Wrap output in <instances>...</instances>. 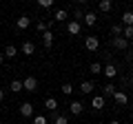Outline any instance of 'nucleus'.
<instances>
[{"label":"nucleus","instance_id":"obj_3","mask_svg":"<svg viewBox=\"0 0 133 124\" xmlns=\"http://www.w3.org/2000/svg\"><path fill=\"white\" fill-rule=\"evenodd\" d=\"M84 47L89 49V51L95 53L100 49V38H98V36H87V38H84Z\"/></svg>","mask_w":133,"mask_h":124},{"label":"nucleus","instance_id":"obj_10","mask_svg":"<svg viewBox=\"0 0 133 124\" xmlns=\"http://www.w3.org/2000/svg\"><path fill=\"white\" fill-rule=\"evenodd\" d=\"M20 115L22 118H33V104L31 102H22L20 104Z\"/></svg>","mask_w":133,"mask_h":124},{"label":"nucleus","instance_id":"obj_14","mask_svg":"<svg viewBox=\"0 0 133 124\" xmlns=\"http://www.w3.org/2000/svg\"><path fill=\"white\" fill-rule=\"evenodd\" d=\"M93 89H95L93 82H91V80H84V82L80 84V89H78V91H80V93H84V95H89V93H93Z\"/></svg>","mask_w":133,"mask_h":124},{"label":"nucleus","instance_id":"obj_16","mask_svg":"<svg viewBox=\"0 0 133 124\" xmlns=\"http://www.w3.org/2000/svg\"><path fill=\"white\" fill-rule=\"evenodd\" d=\"M91 106H93L95 111H102V109H104V98H102V95H93V100H91Z\"/></svg>","mask_w":133,"mask_h":124},{"label":"nucleus","instance_id":"obj_24","mask_svg":"<svg viewBox=\"0 0 133 124\" xmlns=\"http://www.w3.org/2000/svg\"><path fill=\"white\" fill-rule=\"evenodd\" d=\"M111 33H113V38H118V36H122V24H120V22L111 24Z\"/></svg>","mask_w":133,"mask_h":124},{"label":"nucleus","instance_id":"obj_35","mask_svg":"<svg viewBox=\"0 0 133 124\" xmlns=\"http://www.w3.org/2000/svg\"><path fill=\"white\" fill-rule=\"evenodd\" d=\"M109 124H120V122H118V120H111V122H109Z\"/></svg>","mask_w":133,"mask_h":124},{"label":"nucleus","instance_id":"obj_29","mask_svg":"<svg viewBox=\"0 0 133 124\" xmlns=\"http://www.w3.org/2000/svg\"><path fill=\"white\" fill-rule=\"evenodd\" d=\"M38 7H40V9H51L53 0H38Z\"/></svg>","mask_w":133,"mask_h":124},{"label":"nucleus","instance_id":"obj_34","mask_svg":"<svg viewBox=\"0 0 133 124\" xmlns=\"http://www.w3.org/2000/svg\"><path fill=\"white\" fill-rule=\"evenodd\" d=\"M129 84H133V73H131V78H129Z\"/></svg>","mask_w":133,"mask_h":124},{"label":"nucleus","instance_id":"obj_26","mask_svg":"<svg viewBox=\"0 0 133 124\" xmlns=\"http://www.w3.org/2000/svg\"><path fill=\"white\" fill-rule=\"evenodd\" d=\"M82 18H84V9L78 7V9L73 11V20H76V22H82Z\"/></svg>","mask_w":133,"mask_h":124},{"label":"nucleus","instance_id":"obj_33","mask_svg":"<svg viewBox=\"0 0 133 124\" xmlns=\"http://www.w3.org/2000/svg\"><path fill=\"white\" fill-rule=\"evenodd\" d=\"M2 62H5V53L0 51V64H2Z\"/></svg>","mask_w":133,"mask_h":124},{"label":"nucleus","instance_id":"obj_32","mask_svg":"<svg viewBox=\"0 0 133 124\" xmlns=\"http://www.w3.org/2000/svg\"><path fill=\"white\" fill-rule=\"evenodd\" d=\"M5 100V89H0V102Z\"/></svg>","mask_w":133,"mask_h":124},{"label":"nucleus","instance_id":"obj_20","mask_svg":"<svg viewBox=\"0 0 133 124\" xmlns=\"http://www.w3.org/2000/svg\"><path fill=\"white\" fill-rule=\"evenodd\" d=\"M66 20V11L64 9H58L56 13H53V22H64Z\"/></svg>","mask_w":133,"mask_h":124},{"label":"nucleus","instance_id":"obj_5","mask_svg":"<svg viewBox=\"0 0 133 124\" xmlns=\"http://www.w3.org/2000/svg\"><path fill=\"white\" fill-rule=\"evenodd\" d=\"M111 44H113V49H118V51H129V40H124L122 36L113 38V40H111Z\"/></svg>","mask_w":133,"mask_h":124},{"label":"nucleus","instance_id":"obj_25","mask_svg":"<svg viewBox=\"0 0 133 124\" xmlns=\"http://www.w3.org/2000/svg\"><path fill=\"white\" fill-rule=\"evenodd\" d=\"M91 73H93V75H100V73H102V64H100V62H91Z\"/></svg>","mask_w":133,"mask_h":124},{"label":"nucleus","instance_id":"obj_7","mask_svg":"<svg viewBox=\"0 0 133 124\" xmlns=\"http://www.w3.org/2000/svg\"><path fill=\"white\" fill-rule=\"evenodd\" d=\"M115 91H118V86H115L113 82H107V84L102 86V98H104V100H107V98H113Z\"/></svg>","mask_w":133,"mask_h":124},{"label":"nucleus","instance_id":"obj_22","mask_svg":"<svg viewBox=\"0 0 133 124\" xmlns=\"http://www.w3.org/2000/svg\"><path fill=\"white\" fill-rule=\"evenodd\" d=\"M60 91H62V93H64V95H71L73 91H76V86H73L71 82H64V84L60 86Z\"/></svg>","mask_w":133,"mask_h":124},{"label":"nucleus","instance_id":"obj_28","mask_svg":"<svg viewBox=\"0 0 133 124\" xmlns=\"http://www.w3.org/2000/svg\"><path fill=\"white\" fill-rule=\"evenodd\" d=\"M122 38L124 40H131L133 38V27H122Z\"/></svg>","mask_w":133,"mask_h":124},{"label":"nucleus","instance_id":"obj_19","mask_svg":"<svg viewBox=\"0 0 133 124\" xmlns=\"http://www.w3.org/2000/svg\"><path fill=\"white\" fill-rule=\"evenodd\" d=\"M2 53H5V58H16V56H18V49H16L14 44H7Z\"/></svg>","mask_w":133,"mask_h":124},{"label":"nucleus","instance_id":"obj_30","mask_svg":"<svg viewBox=\"0 0 133 124\" xmlns=\"http://www.w3.org/2000/svg\"><path fill=\"white\" fill-rule=\"evenodd\" d=\"M129 86V75H120V91H124Z\"/></svg>","mask_w":133,"mask_h":124},{"label":"nucleus","instance_id":"obj_17","mask_svg":"<svg viewBox=\"0 0 133 124\" xmlns=\"http://www.w3.org/2000/svg\"><path fill=\"white\" fill-rule=\"evenodd\" d=\"M44 109L51 111V113H56L58 111V100L56 98H47V100H44Z\"/></svg>","mask_w":133,"mask_h":124},{"label":"nucleus","instance_id":"obj_21","mask_svg":"<svg viewBox=\"0 0 133 124\" xmlns=\"http://www.w3.org/2000/svg\"><path fill=\"white\" fill-rule=\"evenodd\" d=\"M9 91L11 93H20V91H22V80H14L9 84Z\"/></svg>","mask_w":133,"mask_h":124},{"label":"nucleus","instance_id":"obj_13","mask_svg":"<svg viewBox=\"0 0 133 124\" xmlns=\"http://www.w3.org/2000/svg\"><path fill=\"white\" fill-rule=\"evenodd\" d=\"M29 24H31V18H29V16H20V18L16 20V27H18L20 31H24V29H29Z\"/></svg>","mask_w":133,"mask_h":124},{"label":"nucleus","instance_id":"obj_6","mask_svg":"<svg viewBox=\"0 0 133 124\" xmlns=\"http://www.w3.org/2000/svg\"><path fill=\"white\" fill-rule=\"evenodd\" d=\"M82 111H84V102H80V100L69 102V113H71V115H80Z\"/></svg>","mask_w":133,"mask_h":124},{"label":"nucleus","instance_id":"obj_27","mask_svg":"<svg viewBox=\"0 0 133 124\" xmlns=\"http://www.w3.org/2000/svg\"><path fill=\"white\" fill-rule=\"evenodd\" d=\"M31 122L33 124H49V118H44V115H33Z\"/></svg>","mask_w":133,"mask_h":124},{"label":"nucleus","instance_id":"obj_1","mask_svg":"<svg viewBox=\"0 0 133 124\" xmlns=\"http://www.w3.org/2000/svg\"><path fill=\"white\" fill-rule=\"evenodd\" d=\"M118 67H115L113 62H109V64H104V67H102V75L107 78V80L109 82H113V78H118Z\"/></svg>","mask_w":133,"mask_h":124},{"label":"nucleus","instance_id":"obj_23","mask_svg":"<svg viewBox=\"0 0 133 124\" xmlns=\"http://www.w3.org/2000/svg\"><path fill=\"white\" fill-rule=\"evenodd\" d=\"M36 31H38L40 36H42L44 31H49V24L44 22V20H38V22H36Z\"/></svg>","mask_w":133,"mask_h":124},{"label":"nucleus","instance_id":"obj_4","mask_svg":"<svg viewBox=\"0 0 133 124\" xmlns=\"http://www.w3.org/2000/svg\"><path fill=\"white\" fill-rule=\"evenodd\" d=\"M80 31H82V22H76V20L66 22V33L69 36H80Z\"/></svg>","mask_w":133,"mask_h":124},{"label":"nucleus","instance_id":"obj_15","mask_svg":"<svg viewBox=\"0 0 133 124\" xmlns=\"http://www.w3.org/2000/svg\"><path fill=\"white\" fill-rule=\"evenodd\" d=\"M53 31H44L42 33V44H44V49H51L53 47Z\"/></svg>","mask_w":133,"mask_h":124},{"label":"nucleus","instance_id":"obj_31","mask_svg":"<svg viewBox=\"0 0 133 124\" xmlns=\"http://www.w3.org/2000/svg\"><path fill=\"white\" fill-rule=\"evenodd\" d=\"M53 124H69V120H66L64 115H58V118L53 120Z\"/></svg>","mask_w":133,"mask_h":124},{"label":"nucleus","instance_id":"obj_8","mask_svg":"<svg viewBox=\"0 0 133 124\" xmlns=\"http://www.w3.org/2000/svg\"><path fill=\"white\" fill-rule=\"evenodd\" d=\"M113 102H115V104H118V106H124V104H127V102H129V95H127V91H115V95H113Z\"/></svg>","mask_w":133,"mask_h":124},{"label":"nucleus","instance_id":"obj_9","mask_svg":"<svg viewBox=\"0 0 133 124\" xmlns=\"http://www.w3.org/2000/svg\"><path fill=\"white\" fill-rule=\"evenodd\" d=\"M95 22H98V13H93V11H84V18H82V24H87V27H93Z\"/></svg>","mask_w":133,"mask_h":124},{"label":"nucleus","instance_id":"obj_2","mask_svg":"<svg viewBox=\"0 0 133 124\" xmlns=\"http://www.w3.org/2000/svg\"><path fill=\"white\" fill-rule=\"evenodd\" d=\"M22 91H29V93L38 91V78H36V75L24 78V80H22Z\"/></svg>","mask_w":133,"mask_h":124},{"label":"nucleus","instance_id":"obj_11","mask_svg":"<svg viewBox=\"0 0 133 124\" xmlns=\"http://www.w3.org/2000/svg\"><path fill=\"white\" fill-rule=\"evenodd\" d=\"M120 24H122V27H133V11H131V9H127V11L122 13Z\"/></svg>","mask_w":133,"mask_h":124},{"label":"nucleus","instance_id":"obj_18","mask_svg":"<svg viewBox=\"0 0 133 124\" xmlns=\"http://www.w3.org/2000/svg\"><path fill=\"white\" fill-rule=\"evenodd\" d=\"M98 9L102 11V13H109V11L113 9V2H111V0H100V2H98Z\"/></svg>","mask_w":133,"mask_h":124},{"label":"nucleus","instance_id":"obj_12","mask_svg":"<svg viewBox=\"0 0 133 124\" xmlns=\"http://www.w3.org/2000/svg\"><path fill=\"white\" fill-rule=\"evenodd\" d=\"M20 53H22V56H33V53H36V44H33L31 40L22 42V49H20Z\"/></svg>","mask_w":133,"mask_h":124}]
</instances>
